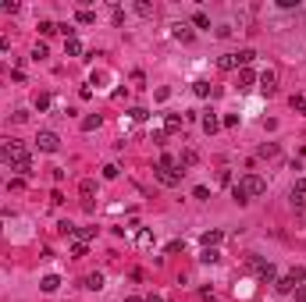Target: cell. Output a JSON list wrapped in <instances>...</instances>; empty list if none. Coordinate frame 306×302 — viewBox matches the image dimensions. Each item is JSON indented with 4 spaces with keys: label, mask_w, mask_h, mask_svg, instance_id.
<instances>
[{
    "label": "cell",
    "mask_w": 306,
    "mask_h": 302,
    "mask_svg": "<svg viewBox=\"0 0 306 302\" xmlns=\"http://www.w3.org/2000/svg\"><path fill=\"white\" fill-rule=\"evenodd\" d=\"M232 189H235V192H242L246 199H256V195H264V192H267V181L260 178V174H246V178H239Z\"/></svg>",
    "instance_id": "obj_1"
},
{
    "label": "cell",
    "mask_w": 306,
    "mask_h": 302,
    "mask_svg": "<svg viewBox=\"0 0 306 302\" xmlns=\"http://www.w3.org/2000/svg\"><path fill=\"white\" fill-rule=\"evenodd\" d=\"M4 164H7L11 171H18V174H32V157H29V149H25V146H18Z\"/></svg>",
    "instance_id": "obj_2"
},
{
    "label": "cell",
    "mask_w": 306,
    "mask_h": 302,
    "mask_svg": "<svg viewBox=\"0 0 306 302\" xmlns=\"http://www.w3.org/2000/svg\"><path fill=\"white\" fill-rule=\"evenodd\" d=\"M36 146L43 149V153H57V149H61V139H57V132H50V128H43V132L36 135Z\"/></svg>",
    "instance_id": "obj_3"
},
{
    "label": "cell",
    "mask_w": 306,
    "mask_h": 302,
    "mask_svg": "<svg viewBox=\"0 0 306 302\" xmlns=\"http://www.w3.org/2000/svg\"><path fill=\"white\" fill-rule=\"evenodd\" d=\"M153 178H157L160 185H167V189H175L178 181H182V174H178V171H171V167H160V164L153 167Z\"/></svg>",
    "instance_id": "obj_4"
},
{
    "label": "cell",
    "mask_w": 306,
    "mask_h": 302,
    "mask_svg": "<svg viewBox=\"0 0 306 302\" xmlns=\"http://www.w3.org/2000/svg\"><path fill=\"white\" fill-rule=\"evenodd\" d=\"M260 93H264V96H274V93H278V75H274L271 68L260 75Z\"/></svg>",
    "instance_id": "obj_5"
},
{
    "label": "cell",
    "mask_w": 306,
    "mask_h": 302,
    "mask_svg": "<svg viewBox=\"0 0 306 302\" xmlns=\"http://www.w3.org/2000/svg\"><path fill=\"white\" fill-rule=\"evenodd\" d=\"M288 199H292V206H296V210H303V206H306V178H299L296 185H292Z\"/></svg>",
    "instance_id": "obj_6"
},
{
    "label": "cell",
    "mask_w": 306,
    "mask_h": 302,
    "mask_svg": "<svg viewBox=\"0 0 306 302\" xmlns=\"http://www.w3.org/2000/svg\"><path fill=\"white\" fill-rule=\"evenodd\" d=\"M171 36H175L178 43H192V36H196V32H192L185 22H175V25H171Z\"/></svg>",
    "instance_id": "obj_7"
},
{
    "label": "cell",
    "mask_w": 306,
    "mask_h": 302,
    "mask_svg": "<svg viewBox=\"0 0 306 302\" xmlns=\"http://www.w3.org/2000/svg\"><path fill=\"white\" fill-rule=\"evenodd\" d=\"M203 249H217L221 246V242H224V231H217V228H214V231H203Z\"/></svg>",
    "instance_id": "obj_8"
},
{
    "label": "cell",
    "mask_w": 306,
    "mask_h": 302,
    "mask_svg": "<svg viewBox=\"0 0 306 302\" xmlns=\"http://www.w3.org/2000/svg\"><path fill=\"white\" fill-rule=\"evenodd\" d=\"M182 125H185V117L167 114V117H164V135H175V132H182Z\"/></svg>",
    "instance_id": "obj_9"
},
{
    "label": "cell",
    "mask_w": 306,
    "mask_h": 302,
    "mask_svg": "<svg viewBox=\"0 0 306 302\" xmlns=\"http://www.w3.org/2000/svg\"><path fill=\"white\" fill-rule=\"evenodd\" d=\"M79 192H82V199H86V206H93V195H96V181H93V178H86L82 185H79Z\"/></svg>",
    "instance_id": "obj_10"
},
{
    "label": "cell",
    "mask_w": 306,
    "mask_h": 302,
    "mask_svg": "<svg viewBox=\"0 0 306 302\" xmlns=\"http://www.w3.org/2000/svg\"><path fill=\"white\" fill-rule=\"evenodd\" d=\"M82 288L100 292V288H103V274H86V277H82Z\"/></svg>",
    "instance_id": "obj_11"
},
{
    "label": "cell",
    "mask_w": 306,
    "mask_h": 302,
    "mask_svg": "<svg viewBox=\"0 0 306 302\" xmlns=\"http://www.w3.org/2000/svg\"><path fill=\"white\" fill-rule=\"evenodd\" d=\"M196 160H200V157H196V149H185V153H182V157H178V171H182V174H185V167H192V164H196Z\"/></svg>",
    "instance_id": "obj_12"
},
{
    "label": "cell",
    "mask_w": 306,
    "mask_h": 302,
    "mask_svg": "<svg viewBox=\"0 0 306 302\" xmlns=\"http://www.w3.org/2000/svg\"><path fill=\"white\" fill-rule=\"evenodd\" d=\"M18 146H22L18 139H0V160H7V157H11L14 149H18Z\"/></svg>",
    "instance_id": "obj_13"
},
{
    "label": "cell",
    "mask_w": 306,
    "mask_h": 302,
    "mask_svg": "<svg viewBox=\"0 0 306 302\" xmlns=\"http://www.w3.org/2000/svg\"><path fill=\"white\" fill-rule=\"evenodd\" d=\"M217 68H221V71H235V68H239L235 54H221V57H217Z\"/></svg>",
    "instance_id": "obj_14"
},
{
    "label": "cell",
    "mask_w": 306,
    "mask_h": 302,
    "mask_svg": "<svg viewBox=\"0 0 306 302\" xmlns=\"http://www.w3.org/2000/svg\"><path fill=\"white\" fill-rule=\"evenodd\" d=\"M214 89H217V85H210L207 79H200V82H192V93H196V96H214Z\"/></svg>",
    "instance_id": "obj_15"
},
{
    "label": "cell",
    "mask_w": 306,
    "mask_h": 302,
    "mask_svg": "<svg viewBox=\"0 0 306 302\" xmlns=\"http://www.w3.org/2000/svg\"><path fill=\"white\" fill-rule=\"evenodd\" d=\"M217 128H221V117H217V114H203V132H207V135H214Z\"/></svg>",
    "instance_id": "obj_16"
},
{
    "label": "cell",
    "mask_w": 306,
    "mask_h": 302,
    "mask_svg": "<svg viewBox=\"0 0 306 302\" xmlns=\"http://www.w3.org/2000/svg\"><path fill=\"white\" fill-rule=\"evenodd\" d=\"M39 284H43V292H47V295H54V292L61 288V277H57V274H47V277H43Z\"/></svg>",
    "instance_id": "obj_17"
},
{
    "label": "cell",
    "mask_w": 306,
    "mask_h": 302,
    "mask_svg": "<svg viewBox=\"0 0 306 302\" xmlns=\"http://www.w3.org/2000/svg\"><path fill=\"white\" fill-rule=\"evenodd\" d=\"M253 82H256V75H253L249 68H239V89H249Z\"/></svg>",
    "instance_id": "obj_18"
},
{
    "label": "cell",
    "mask_w": 306,
    "mask_h": 302,
    "mask_svg": "<svg viewBox=\"0 0 306 302\" xmlns=\"http://www.w3.org/2000/svg\"><path fill=\"white\" fill-rule=\"evenodd\" d=\"M75 22H79V25H93V22H96V11H89V7H82L79 14H75Z\"/></svg>",
    "instance_id": "obj_19"
},
{
    "label": "cell",
    "mask_w": 306,
    "mask_h": 302,
    "mask_svg": "<svg viewBox=\"0 0 306 302\" xmlns=\"http://www.w3.org/2000/svg\"><path fill=\"white\" fill-rule=\"evenodd\" d=\"M274 277H278V270H274V263H264V267H260V281H264V284H271Z\"/></svg>",
    "instance_id": "obj_20"
},
{
    "label": "cell",
    "mask_w": 306,
    "mask_h": 302,
    "mask_svg": "<svg viewBox=\"0 0 306 302\" xmlns=\"http://www.w3.org/2000/svg\"><path fill=\"white\" fill-rule=\"evenodd\" d=\"M64 54L68 57H82V43L79 39H64Z\"/></svg>",
    "instance_id": "obj_21"
},
{
    "label": "cell",
    "mask_w": 306,
    "mask_h": 302,
    "mask_svg": "<svg viewBox=\"0 0 306 302\" xmlns=\"http://www.w3.org/2000/svg\"><path fill=\"white\" fill-rule=\"evenodd\" d=\"M100 121H103L100 114H89V117H82V132H96V128H100Z\"/></svg>",
    "instance_id": "obj_22"
},
{
    "label": "cell",
    "mask_w": 306,
    "mask_h": 302,
    "mask_svg": "<svg viewBox=\"0 0 306 302\" xmlns=\"http://www.w3.org/2000/svg\"><path fill=\"white\" fill-rule=\"evenodd\" d=\"M235 60H239V68H249L253 60H256V54H253V50H239V54H235Z\"/></svg>",
    "instance_id": "obj_23"
},
{
    "label": "cell",
    "mask_w": 306,
    "mask_h": 302,
    "mask_svg": "<svg viewBox=\"0 0 306 302\" xmlns=\"http://www.w3.org/2000/svg\"><path fill=\"white\" fill-rule=\"evenodd\" d=\"M135 14H143V18H153V4H150V0H135Z\"/></svg>",
    "instance_id": "obj_24"
},
{
    "label": "cell",
    "mask_w": 306,
    "mask_h": 302,
    "mask_svg": "<svg viewBox=\"0 0 306 302\" xmlns=\"http://www.w3.org/2000/svg\"><path fill=\"white\" fill-rule=\"evenodd\" d=\"M32 107H36V110H47V107H50V93H36Z\"/></svg>",
    "instance_id": "obj_25"
},
{
    "label": "cell",
    "mask_w": 306,
    "mask_h": 302,
    "mask_svg": "<svg viewBox=\"0 0 306 302\" xmlns=\"http://www.w3.org/2000/svg\"><path fill=\"white\" fill-rule=\"evenodd\" d=\"M217 260H221L217 249H203V252H200V263H217Z\"/></svg>",
    "instance_id": "obj_26"
},
{
    "label": "cell",
    "mask_w": 306,
    "mask_h": 302,
    "mask_svg": "<svg viewBox=\"0 0 306 302\" xmlns=\"http://www.w3.org/2000/svg\"><path fill=\"white\" fill-rule=\"evenodd\" d=\"M288 277H292V284H303L306 281V267H292V270H288Z\"/></svg>",
    "instance_id": "obj_27"
},
{
    "label": "cell",
    "mask_w": 306,
    "mask_h": 302,
    "mask_svg": "<svg viewBox=\"0 0 306 302\" xmlns=\"http://www.w3.org/2000/svg\"><path fill=\"white\" fill-rule=\"evenodd\" d=\"M192 25H196V28H210V18H207L203 11H196V14H192Z\"/></svg>",
    "instance_id": "obj_28"
},
{
    "label": "cell",
    "mask_w": 306,
    "mask_h": 302,
    "mask_svg": "<svg viewBox=\"0 0 306 302\" xmlns=\"http://www.w3.org/2000/svg\"><path fill=\"white\" fill-rule=\"evenodd\" d=\"M135 242H139L143 249H146V246H153V231H146V228H143L139 235H135Z\"/></svg>",
    "instance_id": "obj_29"
},
{
    "label": "cell",
    "mask_w": 306,
    "mask_h": 302,
    "mask_svg": "<svg viewBox=\"0 0 306 302\" xmlns=\"http://www.w3.org/2000/svg\"><path fill=\"white\" fill-rule=\"evenodd\" d=\"M274 288H278V292L285 295V292H292L296 284H292V277H281V281H274Z\"/></svg>",
    "instance_id": "obj_30"
},
{
    "label": "cell",
    "mask_w": 306,
    "mask_h": 302,
    "mask_svg": "<svg viewBox=\"0 0 306 302\" xmlns=\"http://www.w3.org/2000/svg\"><path fill=\"white\" fill-rule=\"evenodd\" d=\"M47 54H50V50H47V43H36V47H32V60H43Z\"/></svg>",
    "instance_id": "obj_31"
},
{
    "label": "cell",
    "mask_w": 306,
    "mask_h": 302,
    "mask_svg": "<svg viewBox=\"0 0 306 302\" xmlns=\"http://www.w3.org/2000/svg\"><path fill=\"white\" fill-rule=\"evenodd\" d=\"M39 32L43 36H54L57 32V22H39Z\"/></svg>",
    "instance_id": "obj_32"
},
{
    "label": "cell",
    "mask_w": 306,
    "mask_h": 302,
    "mask_svg": "<svg viewBox=\"0 0 306 302\" xmlns=\"http://www.w3.org/2000/svg\"><path fill=\"white\" fill-rule=\"evenodd\" d=\"M260 157H278V146L267 142V146H260Z\"/></svg>",
    "instance_id": "obj_33"
},
{
    "label": "cell",
    "mask_w": 306,
    "mask_h": 302,
    "mask_svg": "<svg viewBox=\"0 0 306 302\" xmlns=\"http://www.w3.org/2000/svg\"><path fill=\"white\" fill-rule=\"evenodd\" d=\"M292 110H299V114H306V96H292Z\"/></svg>",
    "instance_id": "obj_34"
},
{
    "label": "cell",
    "mask_w": 306,
    "mask_h": 302,
    "mask_svg": "<svg viewBox=\"0 0 306 302\" xmlns=\"http://www.w3.org/2000/svg\"><path fill=\"white\" fill-rule=\"evenodd\" d=\"M71 256H75V260H79V256H86V242H79V238H75V246H71Z\"/></svg>",
    "instance_id": "obj_35"
},
{
    "label": "cell",
    "mask_w": 306,
    "mask_h": 302,
    "mask_svg": "<svg viewBox=\"0 0 306 302\" xmlns=\"http://www.w3.org/2000/svg\"><path fill=\"white\" fill-rule=\"evenodd\" d=\"M57 231H61V235H75V224H71V220H61Z\"/></svg>",
    "instance_id": "obj_36"
},
{
    "label": "cell",
    "mask_w": 306,
    "mask_h": 302,
    "mask_svg": "<svg viewBox=\"0 0 306 302\" xmlns=\"http://www.w3.org/2000/svg\"><path fill=\"white\" fill-rule=\"evenodd\" d=\"M121 171H118V164H107V167H103V178H118Z\"/></svg>",
    "instance_id": "obj_37"
},
{
    "label": "cell",
    "mask_w": 306,
    "mask_h": 302,
    "mask_svg": "<svg viewBox=\"0 0 306 302\" xmlns=\"http://www.w3.org/2000/svg\"><path fill=\"white\" fill-rule=\"evenodd\" d=\"M128 114H132V121H146V110H143V107H132Z\"/></svg>",
    "instance_id": "obj_38"
},
{
    "label": "cell",
    "mask_w": 306,
    "mask_h": 302,
    "mask_svg": "<svg viewBox=\"0 0 306 302\" xmlns=\"http://www.w3.org/2000/svg\"><path fill=\"white\" fill-rule=\"evenodd\" d=\"M221 125H228V128H235V125H239V114H224V121H221Z\"/></svg>",
    "instance_id": "obj_39"
},
{
    "label": "cell",
    "mask_w": 306,
    "mask_h": 302,
    "mask_svg": "<svg viewBox=\"0 0 306 302\" xmlns=\"http://www.w3.org/2000/svg\"><path fill=\"white\" fill-rule=\"evenodd\" d=\"M296 299H299V302H306V284H296Z\"/></svg>",
    "instance_id": "obj_40"
},
{
    "label": "cell",
    "mask_w": 306,
    "mask_h": 302,
    "mask_svg": "<svg viewBox=\"0 0 306 302\" xmlns=\"http://www.w3.org/2000/svg\"><path fill=\"white\" fill-rule=\"evenodd\" d=\"M0 50H11V39L7 36H0Z\"/></svg>",
    "instance_id": "obj_41"
},
{
    "label": "cell",
    "mask_w": 306,
    "mask_h": 302,
    "mask_svg": "<svg viewBox=\"0 0 306 302\" xmlns=\"http://www.w3.org/2000/svg\"><path fill=\"white\" fill-rule=\"evenodd\" d=\"M125 302H146V299H139V295H128V299H125Z\"/></svg>",
    "instance_id": "obj_42"
},
{
    "label": "cell",
    "mask_w": 306,
    "mask_h": 302,
    "mask_svg": "<svg viewBox=\"0 0 306 302\" xmlns=\"http://www.w3.org/2000/svg\"><path fill=\"white\" fill-rule=\"evenodd\" d=\"M146 302H164V299H160V295H150V299H146Z\"/></svg>",
    "instance_id": "obj_43"
},
{
    "label": "cell",
    "mask_w": 306,
    "mask_h": 302,
    "mask_svg": "<svg viewBox=\"0 0 306 302\" xmlns=\"http://www.w3.org/2000/svg\"><path fill=\"white\" fill-rule=\"evenodd\" d=\"M0 231H4V224H0Z\"/></svg>",
    "instance_id": "obj_44"
}]
</instances>
